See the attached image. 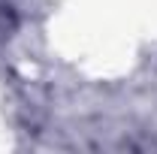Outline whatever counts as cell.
Here are the masks:
<instances>
[{
	"instance_id": "1",
	"label": "cell",
	"mask_w": 157,
	"mask_h": 154,
	"mask_svg": "<svg viewBox=\"0 0 157 154\" xmlns=\"http://www.w3.org/2000/svg\"><path fill=\"white\" fill-rule=\"evenodd\" d=\"M12 24H15V18H12L9 3H6V0H0V37H6V33L12 30Z\"/></svg>"
}]
</instances>
